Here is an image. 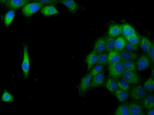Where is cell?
I'll list each match as a JSON object with an SVG mask.
<instances>
[{"mask_svg": "<svg viewBox=\"0 0 154 115\" xmlns=\"http://www.w3.org/2000/svg\"><path fill=\"white\" fill-rule=\"evenodd\" d=\"M103 69L102 65L97 64L92 68L89 73L93 77L101 72Z\"/></svg>", "mask_w": 154, "mask_h": 115, "instance_id": "cell-33", "label": "cell"}, {"mask_svg": "<svg viewBox=\"0 0 154 115\" xmlns=\"http://www.w3.org/2000/svg\"><path fill=\"white\" fill-rule=\"evenodd\" d=\"M121 27L119 25L114 24L109 28L108 35L109 37L114 38L121 34Z\"/></svg>", "mask_w": 154, "mask_h": 115, "instance_id": "cell-17", "label": "cell"}, {"mask_svg": "<svg viewBox=\"0 0 154 115\" xmlns=\"http://www.w3.org/2000/svg\"><path fill=\"white\" fill-rule=\"evenodd\" d=\"M121 60L134 61L137 58V55L132 52L127 50L122 51L120 53Z\"/></svg>", "mask_w": 154, "mask_h": 115, "instance_id": "cell-16", "label": "cell"}, {"mask_svg": "<svg viewBox=\"0 0 154 115\" xmlns=\"http://www.w3.org/2000/svg\"><path fill=\"white\" fill-rule=\"evenodd\" d=\"M1 100L4 102H11L14 101V97L13 95L8 91L5 90L2 96Z\"/></svg>", "mask_w": 154, "mask_h": 115, "instance_id": "cell-27", "label": "cell"}, {"mask_svg": "<svg viewBox=\"0 0 154 115\" xmlns=\"http://www.w3.org/2000/svg\"><path fill=\"white\" fill-rule=\"evenodd\" d=\"M108 69L110 77L117 80L121 76L124 70L123 62L121 60L113 64H109Z\"/></svg>", "mask_w": 154, "mask_h": 115, "instance_id": "cell-1", "label": "cell"}, {"mask_svg": "<svg viewBox=\"0 0 154 115\" xmlns=\"http://www.w3.org/2000/svg\"><path fill=\"white\" fill-rule=\"evenodd\" d=\"M144 107L146 109H150L154 106V97L153 95H149L144 98L142 102Z\"/></svg>", "mask_w": 154, "mask_h": 115, "instance_id": "cell-21", "label": "cell"}, {"mask_svg": "<svg viewBox=\"0 0 154 115\" xmlns=\"http://www.w3.org/2000/svg\"><path fill=\"white\" fill-rule=\"evenodd\" d=\"M30 1H31V0H32V1H34L35 0H29Z\"/></svg>", "mask_w": 154, "mask_h": 115, "instance_id": "cell-39", "label": "cell"}, {"mask_svg": "<svg viewBox=\"0 0 154 115\" xmlns=\"http://www.w3.org/2000/svg\"><path fill=\"white\" fill-rule=\"evenodd\" d=\"M98 54L97 59L96 62L97 64L103 65L108 63V54L103 53Z\"/></svg>", "mask_w": 154, "mask_h": 115, "instance_id": "cell-28", "label": "cell"}, {"mask_svg": "<svg viewBox=\"0 0 154 115\" xmlns=\"http://www.w3.org/2000/svg\"><path fill=\"white\" fill-rule=\"evenodd\" d=\"M105 86L110 92H115L118 88L117 80L111 77L108 78L106 82Z\"/></svg>", "mask_w": 154, "mask_h": 115, "instance_id": "cell-14", "label": "cell"}, {"mask_svg": "<svg viewBox=\"0 0 154 115\" xmlns=\"http://www.w3.org/2000/svg\"><path fill=\"white\" fill-rule=\"evenodd\" d=\"M138 46L134 44L129 42H127L125 48L128 51L133 52L137 50Z\"/></svg>", "mask_w": 154, "mask_h": 115, "instance_id": "cell-34", "label": "cell"}, {"mask_svg": "<svg viewBox=\"0 0 154 115\" xmlns=\"http://www.w3.org/2000/svg\"><path fill=\"white\" fill-rule=\"evenodd\" d=\"M126 42V40L123 37H118L115 40L114 49L121 52L125 48Z\"/></svg>", "mask_w": 154, "mask_h": 115, "instance_id": "cell-20", "label": "cell"}, {"mask_svg": "<svg viewBox=\"0 0 154 115\" xmlns=\"http://www.w3.org/2000/svg\"><path fill=\"white\" fill-rule=\"evenodd\" d=\"M147 52L148 56L151 61L153 63L154 58V47L153 43L152 45Z\"/></svg>", "mask_w": 154, "mask_h": 115, "instance_id": "cell-36", "label": "cell"}, {"mask_svg": "<svg viewBox=\"0 0 154 115\" xmlns=\"http://www.w3.org/2000/svg\"><path fill=\"white\" fill-rule=\"evenodd\" d=\"M123 63L125 70L136 72V66L134 61H124Z\"/></svg>", "mask_w": 154, "mask_h": 115, "instance_id": "cell-26", "label": "cell"}, {"mask_svg": "<svg viewBox=\"0 0 154 115\" xmlns=\"http://www.w3.org/2000/svg\"><path fill=\"white\" fill-rule=\"evenodd\" d=\"M34 1L37 2L43 6L55 4L57 2V0H35Z\"/></svg>", "mask_w": 154, "mask_h": 115, "instance_id": "cell-35", "label": "cell"}, {"mask_svg": "<svg viewBox=\"0 0 154 115\" xmlns=\"http://www.w3.org/2000/svg\"><path fill=\"white\" fill-rule=\"evenodd\" d=\"M60 1L71 12L75 13L76 11L78 6L77 3L73 0H60Z\"/></svg>", "mask_w": 154, "mask_h": 115, "instance_id": "cell-19", "label": "cell"}, {"mask_svg": "<svg viewBox=\"0 0 154 115\" xmlns=\"http://www.w3.org/2000/svg\"><path fill=\"white\" fill-rule=\"evenodd\" d=\"M30 1L29 0H8L6 4L10 8L14 10L23 7Z\"/></svg>", "mask_w": 154, "mask_h": 115, "instance_id": "cell-11", "label": "cell"}, {"mask_svg": "<svg viewBox=\"0 0 154 115\" xmlns=\"http://www.w3.org/2000/svg\"><path fill=\"white\" fill-rule=\"evenodd\" d=\"M115 40L114 38L109 37L107 38L106 40V50L110 52L114 49Z\"/></svg>", "mask_w": 154, "mask_h": 115, "instance_id": "cell-29", "label": "cell"}, {"mask_svg": "<svg viewBox=\"0 0 154 115\" xmlns=\"http://www.w3.org/2000/svg\"><path fill=\"white\" fill-rule=\"evenodd\" d=\"M140 44L141 48L142 51L146 52L148 51L152 43L147 38L143 37L140 41Z\"/></svg>", "mask_w": 154, "mask_h": 115, "instance_id": "cell-23", "label": "cell"}, {"mask_svg": "<svg viewBox=\"0 0 154 115\" xmlns=\"http://www.w3.org/2000/svg\"><path fill=\"white\" fill-rule=\"evenodd\" d=\"M121 27V34L125 37L131 36L136 34L134 28L128 24H124Z\"/></svg>", "mask_w": 154, "mask_h": 115, "instance_id": "cell-15", "label": "cell"}, {"mask_svg": "<svg viewBox=\"0 0 154 115\" xmlns=\"http://www.w3.org/2000/svg\"><path fill=\"white\" fill-rule=\"evenodd\" d=\"M128 105L129 115H139L142 112L141 106L136 103L131 102Z\"/></svg>", "mask_w": 154, "mask_h": 115, "instance_id": "cell-18", "label": "cell"}, {"mask_svg": "<svg viewBox=\"0 0 154 115\" xmlns=\"http://www.w3.org/2000/svg\"><path fill=\"white\" fill-rule=\"evenodd\" d=\"M42 6V5L37 2L28 3L23 6L22 12L25 16H29L38 11Z\"/></svg>", "mask_w": 154, "mask_h": 115, "instance_id": "cell-2", "label": "cell"}, {"mask_svg": "<svg viewBox=\"0 0 154 115\" xmlns=\"http://www.w3.org/2000/svg\"><path fill=\"white\" fill-rule=\"evenodd\" d=\"M128 42L138 46L140 42V37L139 35L135 34L133 35L125 37Z\"/></svg>", "mask_w": 154, "mask_h": 115, "instance_id": "cell-30", "label": "cell"}, {"mask_svg": "<svg viewBox=\"0 0 154 115\" xmlns=\"http://www.w3.org/2000/svg\"><path fill=\"white\" fill-rule=\"evenodd\" d=\"M150 64V59L145 55H142L137 59L136 66L138 70H145L148 67Z\"/></svg>", "mask_w": 154, "mask_h": 115, "instance_id": "cell-7", "label": "cell"}, {"mask_svg": "<svg viewBox=\"0 0 154 115\" xmlns=\"http://www.w3.org/2000/svg\"><path fill=\"white\" fill-rule=\"evenodd\" d=\"M118 88L119 89L125 91H128L129 89V83L125 80L122 79L119 81L117 80Z\"/></svg>", "mask_w": 154, "mask_h": 115, "instance_id": "cell-32", "label": "cell"}, {"mask_svg": "<svg viewBox=\"0 0 154 115\" xmlns=\"http://www.w3.org/2000/svg\"><path fill=\"white\" fill-rule=\"evenodd\" d=\"M108 57L109 64H113L121 60L120 52L115 49L109 52Z\"/></svg>", "mask_w": 154, "mask_h": 115, "instance_id": "cell-12", "label": "cell"}, {"mask_svg": "<svg viewBox=\"0 0 154 115\" xmlns=\"http://www.w3.org/2000/svg\"><path fill=\"white\" fill-rule=\"evenodd\" d=\"M121 77L122 79L132 84H138L141 79L140 77L136 72L125 70Z\"/></svg>", "mask_w": 154, "mask_h": 115, "instance_id": "cell-4", "label": "cell"}, {"mask_svg": "<svg viewBox=\"0 0 154 115\" xmlns=\"http://www.w3.org/2000/svg\"><path fill=\"white\" fill-rule=\"evenodd\" d=\"M97 54L93 50L86 57L85 61L87 65V70L90 71L96 63L97 59Z\"/></svg>", "mask_w": 154, "mask_h": 115, "instance_id": "cell-10", "label": "cell"}, {"mask_svg": "<svg viewBox=\"0 0 154 115\" xmlns=\"http://www.w3.org/2000/svg\"><path fill=\"white\" fill-rule=\"evenodd\" d=\"M115 93L116 98L120 102L125 101L128 98V95L127 92L123 90L118 89L115 92Z\"/></svg>", "mask_w": 154, "mask_h": 115, "instance_id": "cell-24", "label": "cell"}, {"mask_svg": "<svg viewBox=\"0 0 154 115\" xmlns=\"http://www.w3.org/2000/svg\"><path fill=\"white\" fill-rule=\"evenodd\" d=\"M147 114L148 115H154V110L153 109H152L149 111L147 113Z\"/></svg>", "mask_w": 154, "mask_h": 115, "instance_id": "cell-37", "label": "cell"}, {"mask_svg": "<svg viewBox=\"0 0 154 115\" xmlns=\"http://www.w3.org/2000/svg\"><path fill=\"white\" fill-rule=\"evenodd\" d=\"M8 0H0V3L5 4L7 3Z\"/></svg>", "mask_w": 154, "mask_h": 115, "instance_id": "cell-38", "label": "cell"}, {"mask_svg": "<svg viewBox=\"0 0 154 115\" xmlns=\"http://www.w3.org/2000/svg\"><path fill=\"white\" fill-rule=\"evenodd\" d=\"M104 78V74L103 72H101L93 77L90 88H94L101 86L103 84Z\"/></svg>", "mask_w": 154, "mask_h": 115, "instance_id": "cell-8", "label": "cell"}, {"mask_svg": "<svg viewBox=\"0 0 154 115\" xmlns=\"http://www.w3.org/2000/svg\"><path fill=\"white\" fill-rule=\"evenodd\" d=\"M146 91L142 86L138 85L134 87L130 93L131 98L135 100H139L144 97Z\"/></svg>", "mask_w": 154, "mask_h": 115, "instance_id": "cell-5", "label": "cell"}, {"mask_svg": "<svg viewBox=\"0 0 154 115\" xmlns=\"http://www.w3.org/2000/svg\"><path fill=\"white\" fill-rule=\"evenodd\" d=\"M41 12L45 16H50L59 13L57 9L52 5L43 6L41 8Z\"/></svg>", "mask_w": 154, "mask_h": 115, "instance_id": "cell-13", "label": "cell"}, {"mask_svg": "<svg viewBox=\"0 0 154 115\" xmlns=\"http://www.w3.org/2000/svg\"><path fill=\"white\" fill-rule=\"evenodd\" d=\"M106 40L104 37L98 39L95 43L93 50L97 54L104 52L106 49Z\"/></svg>", "mask_w": 154, "mask_h": 115, "instance_id": "cell-9", "label": "cell"}, {"mask_svg": "<svg viewBox=\"0 0 154 115\" xmlns=\"http://www.w3.org/2000/svg\"><path fill=\"white\" fill-rule=\"evenodd\" d=\"M154 79L152 77L148 79L144 83V88L145 90L148 91H153L154 89Z\"/></svg>", "mask_w": 154, "mask_h": 115, "instance_id": "cell-31", "label": "cell"}, {"mask_svg": "<svg viewBox=\"0 0 154 115\" xmlns=\"http://www.w3.org/2000/svg\"><path fill=\"white\" fill-rule=\"evenodd\" d=\"M92 77L89 73L81 79L79 87V92L80 93L85 92L90 88Z\"/></svg>", "mask_w": 154, "mask_h": 115, "instance_id": "cell-6", "label": "cell"}, {"mask_svg": "<svg viewBox=\"0 0 154 115\" xmlns=\"http://www.w3.org/2000/svg\"><path fill=\"white\" fill-rule=\"evenodd\" d=\"M114 113L115 114L117 115H129L128 105L126 104L120 105Z\"/></svg>", "mask_w": 154, "mask_h": 115, "instance_id": "cell-22", "label": "cell"}, {"mask_svg": "<svg viewBox=\"0 0 154 115\" xmlns=\"http://www.w3.org/2000/svg\"><path fill=\"white\" fill-rule=\"evenodd\" d=\"M15 11L14 10L11 9L6 14L4 18V23L6 26L10 25L12 21L14 16Z\"/></svg>", "mask_w": 154, "mask_h": 115, "instance_id": "cell-25", "label": "cell"}, {"mask_svg": "<svg viewBox=\"0 0 154 115\" xmlns=\"http://www.w3.org/2000/svg\"><path fill=\"white\" fill-rule=\"evenodd\" d=\"M30 66L28 47L27 45H25L23 47V58L21 64V68L25 79L28 77Z\"/></svg>", "mask_w": 154, "mask_h": 115, "instance_id": "cell-3", "label": "cell"}]
</instances>
